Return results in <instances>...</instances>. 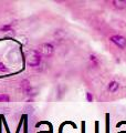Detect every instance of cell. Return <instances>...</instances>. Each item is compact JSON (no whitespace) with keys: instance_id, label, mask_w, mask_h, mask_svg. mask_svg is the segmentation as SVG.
Returning a JSON list of instances; mask_svg holds the SVG:
<instances>
[{"instance_id":"cell-1","label":"cell","mask_w":126,"mask_h":133,"mask_svg":"<svg viewBox=\"0 0 126 133\" xmlns=\"http://www.w3.org/2000/svg\"><path fill=\"white\" fill-rule=\"evenodd\" d=\"M26 60H27V64L31 68L38 66L41 62V55L39 53L38 50H31L28 51L27 56H26Z\"/></svg>"},{"instance_id":"cell-2","label":"cell","mask_w":126,"mask_h":133,"mask_svg":"<svg viewBox=\"0 0 126 133\" xmlns=\"http://www.w3.org/2000/svg\"><path fill=\"white\" fill-rule=\"evenodd\" d=\"M39 53L41 56H44V57H51L53 55V51H54V48L51 43H42L40 47H39Z\"/></svg>"},{"instance_id":"cell-3","label":"cell","mask_w":126,"mask_h":133,"mask_svg":"<svg viewBox=\"0 0 126 133\" xmlns=\"http://www.w3.org/2000/svg\"><path fill=\"white\" fill-rule=\"evenodd\" d=\"M113 43H115L117 47L121 48V49H124L126 47V38L123 36H120V35H115V36H112L111 39H110Z\"/></svg>"},{"instance_id":"cell-4","label":"cell","mask_w":126,"mask_h":133,"mask_svg":"<svg viewBox=\"0 0 126 133\" xmlns=\"http://www.w3.org/2000/svg\"><path fill=\"white\" fill-rule=\"evenodd\" d=\"M21 88H22V91L26 94L28 95H31L32 93V88H31V85H30V83H29L28 80H23V81H21Z\"/></svg>"},{"instance_id":"cell-5","label":"cell","mask_w":126,"mask_h":133,"mask_svg":"<svg viewBox=\"0 0 126 133\" xmlns=\"http://www.w3.org/2000/svg\"><path fill=\"white\" fill-rule=\"evenodd\" d=\"M118 88H120L118 82H116V81H111L110 83H108V90H110L111 92H116V91L118 90Z\"/></svg>"},{"instance_id":"cell-6","label":"cell","mask_w":126,"mask_h":133,"mask_svg":"<svg viewBox=\"0 0 126 133\" xmlns=\"http://www.w3.org/2000/svg\"><path fill=\"white\" fill-rule=\"evenodd\" d=\"M113 5H114L115 8H118V9H124L126 8V1H120V0H115V1H113Z\"/></svg>"},{"instance_id":"cell-7","label":"cell","mask_w":126,"mask_h":133,"mask_svg":"<svg viewBox=\"0 0 126 133\" xmlns=\"http://www.w3.org/2000/svg\"><path fill=\"white\" fill-rule=\"evenodd\" d=\"M9 95L7 94H0V102H9Z\"/></svg>"},{"instance_id":"cell-8","label":"cell","mask_w":126,"mask_h":133,"mask_svg":"<svg viewBox=\"0 0 126 133\" xmlns=\"http://www.w3.org/2000/svg\"><path fill=\"white\" fill-rule=\"evenodd\" d=\"M0 72H8V68L1 62H0Z\"/></svg>"},{"instance_id":"cell-9","label":"cell","mask_w":126,"mask_h":133,"mask_svg":"<svg viewBox=\"0 0 126 133\" xmlns=\"http://www.w3.org/2000/svg\"><path fill=\"white\" fill-rule=\"evenodd\" d=\"M86 98H87V100H89V102L92 101V95H91V93H86Z\"/></svg>"}]
</instances>
